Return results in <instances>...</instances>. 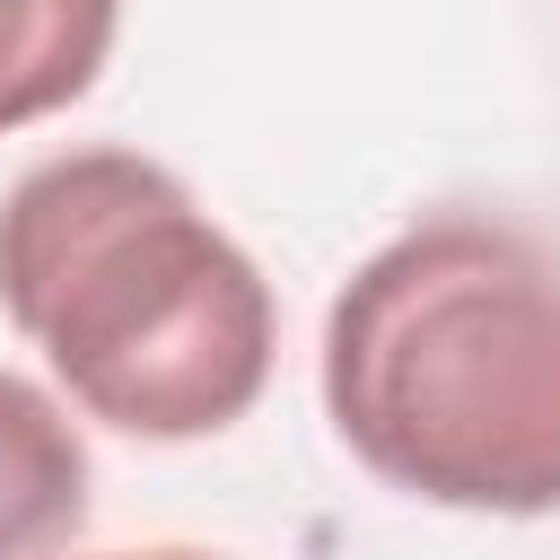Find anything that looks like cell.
I'll return each mask as SVG.
<instances>
[{"label": "cell", "mask_w": 560, "mask_h": 560, "mask_svg": "<svg viewBox=\"0 0 560 560\" xmlns=\"http://www.w3.org/2000/svg\"><path fill=\"white\" fill-rule=\"evenodd\" d=\"M0 315L122 438L236 429L280 350L254 254L140 149H70L0 201Z\"/></svg>", "instance_id": "6da1fadb"}, {"label": "cell", "mask_w": 560, "mask_h": 560, "mask_svg": "<svg viewBox=\"0 0 560 560\" xmlns=\"http://www.w3.org/2000/svg\"><path fill=\"white\" fill-rule=\"evenodd\" d=\"M332 438L402 499L560 508V254L446 210L376 245L324 315Z\"/></svg>", "instance_id": "7a4b0ae2"}, {"label": "cell", "mask_w": 560, "mask_h": 560, "mask_svg": "<svg viewBox=\"0 0 560 560\" xmlns=\"http://www.w3.org/2000/svg\"><path fill=\"white\" fill-rule=\"evenodd\" d=\"M88 525V438L79 420L0 368V560H61Z\"/></svg>", "instance_id": "3957f363"}, {"label": "cell", "mask_w": 560, "mask_h": 560, "mask_svg": "<svg viewBox=\"0 0 560 560\" xmlns=\"http://www.w3.org/2000/svg\"><path fill=\"white\" fill-rule=\"evenodd\" d=\"M122 0H0V131L79 105L114 52Z\"/></svg>", "instance_id": "277c9868"}, {"label": "cell", "mask_w": 560, "mask_h": 560, "mask_svg": "<svg viewBox=\"0 0 560 560\" xmlns=\"http://www.w3.org/2000/svg\"><path fill=\"white\" fill-rule=\"evenodd\" d=\"M96 560H219V551H184V542H158V551H96Z\"/></svg>", "instance_id": "5b68a950"}]
</instances>
